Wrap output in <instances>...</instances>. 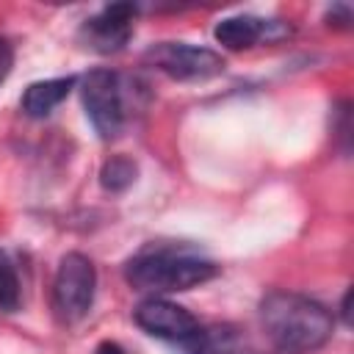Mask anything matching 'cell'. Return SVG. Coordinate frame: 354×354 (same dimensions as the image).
<instances>
[{"instance_id":"cell-14","label":"cell","mask_w":354,"mask_h":354,"mask_svg":"<svg viewBox=\"0 0 354 354\" xmlns=\"http://www.w3.org/2000/svg\"><path fill=\"white\" fill-rule=\"evenodd\" d=\"M94 354H127L119 343H113V340H102L97 348H94Z\"/></svg>"},{"instance_id":"cell-4","label":"cell","mask_w":354,"mask_h":354,"mask_svg":"<svg viewBox=\"0 0 354 354\" xmlns=\"http://www.w3.org/2000/svg\"><path fill=\"white\" fill-rule=\"evenodd\" d=\"M97 290V268L80 254L69 252L61 257L53 279V310L64 324H77L88 315Z\"/></svg>"},{"instance_id":"cell-5","label":"cell","mask_w":354,"mask_h":354,"mask_svg":"<svg viewBox=\"0 0 354 354\" xmlns=\"http://www.w3.org/2000/svg\"><path fill=\"white\" fill-rule=\"evenodd\" d=\"M144 64L171 80H207L224 72L221 53L188 41H158L144 53Z\"/></svg>"},{"instance_id":"cell-11","label":"cell","mask_w":354,"mask_h":354,"mask_svg":"<svg viewBox=\"0 0 354 354\" xmlns=\"http://www.w3.org/2000/svg\"><path fill=\"white\" fill-rule=\"evenodd\" d=\"M136 174H138V169H136V163H133L130 158L113 155V158H108V160L102 163V169H100V183H102L105 191L119 194V191H124V188H130V185L136 183Z\"/></svg>"},{"instance_id":"cell-6","label":"cell","mask_w":354,"mask_h":354,"mask_svg":"<svg viewBox=\"0 0 354 354\" xmlns=\"http://www.w3.org/2000/svg\"><path fill=\"white\" fill-rule=\"evenodd\" d=\"M133 318L147 335L171 340V343H183L185 337H191L199 329L196 315L166 296H149V299L138 301L133 310Z\"/></svg>"},{"instance_id":"cell-8","label":"cell","mask_w":354,"mask_h":354,"mask_svg":"<svg viewBox=\"0 0 354 354\" xmlns=\"http://www.w3.org/2000/svg\"><path fill=\"white\" fill-rule=\"evenodd\" d=\"M282 33H288V30L279 28V22H268V19H260V17H252V14L224 17L213 28V39L224 50H249L257 41H271Z\"/></svg>"},{"instance_id":"cell-9","label":"cell","mask_w":354,"mask_h":354,"mask_svg":"<svg viewBox=\"0 0 354 354\" xmlns=\"http://www.w3.org/2000/svg\"><path fill=\"white\" fill-rule=\"evenodd\" d=\"M75 88V77H50V80H36L25 88L22 94V111L30 116V119H44L50 116L66 97L69 91Z\"/></svg>"},{"instance_id":"cell-10","label":"cell","mask_w":354,"mask_h":354,"mask_svg":"<svg viewBox=\"0 0 354 354\" xmlns=\"http://www.w3.org/2000/svg\"><path fill=\"white\" fill-rule=\"evenodd\" d=\"M185 354H227L232 348V332L227 326H202L185 337L183 343Z\"/></svg>"},{"instance_id":"cell-1","label":"cell","mask_w":354,"mask_h":354,"mask_svg":"<svg viewBox=\"0 0 354 354\" xmlns=\"http://www.w3.org/2000/svg\"><path fill=\"white\" fill-rule=\"evenodd\" d=\"M260 324L282 354H310L335 335V315L315 299L293 290H271L260 299Z\"/></svg>"},{"instance_id":"cell-3","label":"cell","mask_w":354,"mask_h":354,"mask_svg":"<svg viewBox=\"0 0 354 354\" xmlns=\"http://www.w3.org/2000/svg\"><path fill=\"white\" fill-rule=\"evenodd\" d=\"M80 97L94 133L102 141L119 138L127 124V97L122 75L113 69H91L83 77Z\"/></svg>"},{"instance_id":"cell-2","label":"cell","mask_w":354,"mask_h":354,"mask_svg":"<svg viewBox=\"0 0 354 354\" xmlns=\"http://www.w3.org/2000/svg\"><path fill=\"white\" fill-rule=\"evenodd\" d=\"M218 274V266L191 246L177 243H147L138 249L127 266L124 279L136 290L147 293H180L191 290Z\"/></svg>"},{"instance_id":"cell-13","label":"cell","mask_w":354,"mask_h":354,"mask_svg":"<svg viewBox=\"0 0 354 354\" xmlns=\"http://www.w3.org/2000/svg\"><path fill=\"white\" fill-rule=\"evenodd\" d=\"M11 66H14V47L8 39L0 36V83L11 75Z\"/></svg>"},{"instance_id":"cell-7","label":"cell","mask_w":354,"mask_h":354,"mask_svg":"<svg viewBox=\"0 0 354 354\" xmlns=\"http://www.w3.org/2000/svg\"><path fill=\"white\" fill-rule=\"evenodd\" d=\"M136 14H138V8L133 3H111V6L100 8L80 28L83 44L94 53H102V55L119 53L133 36Z\"/></svg>"},{"instance_id":"cell-12","label":"cell","mask_w":354,"mask_h":354,"mask_svg":"<svg viewBox=\"0 0 354 354\" xmlns=\"http://www.w3.org/2000/svg\"><path fill=\"white\" fill-rule=\"evenodd\" d=\"M19 307V277L11 257L0 249V310L11 313Z\"/></svg>"}]
</instances>
